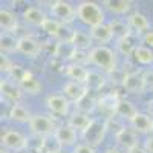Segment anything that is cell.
Listing matches in <instances>:
<instances>
[{"instance_id":"5bb4252c","label":"cell","mask_w":153,"mask_h":153,"mask_svg":"<svg viewBox=\"0 0 153 153\" xmlns=\"http://www.w3.org/2000/svg\"><path fill=\"white\" fill-rule=\"evenodd\" d=\"M127 23H129V26L132 29L133 34H147L150 29V22L149 19L143 14V12H132V14L129 16V19H127Z\"/></svg>"},{"instance_id":"4316f807","label":"cell","mask_w":153,"mask_h":153,"mask_svg":"<svg viewBox=\"0 0 153 153\" xmlns=\"http://www.w3.org/2000/svg\"><path fill=\"white\" fill-rule=\"evenodd\" d=\"M66 75L69 76V78L72 80V81H78V83H86V80H87V75H89V71L83 66V65H71V66H68V69H66Z\"/></svg>"},{"instance_id":"9a60e30c","label":"cell","mask_w":153,"mask_h":153,"mask_svg":"<svg viewBox=\"0 0 153 153\" xmlns=\"http://www.w3.org/2000/svg\"><path fill=\"white\" fill-rule=\"evenodd\" d=\"M91 37H92V40L100 43V46H106L107 43H110L115 35H113V31L110 28V25L109 23H103V25H100V26H95L91 29Z\"/></svg>"},{"instance_id":"484cf974","label":"cell","mask_w":153,"mask_h":153,"mask_svg":"<svg viewBox=\"0 0 153 153\" xmlns=\"http://www.w3.org/2000/svg\"><path fill=\"white\" fill-rule=\"evenodd\" d=\"M0 48H2V54H12L19 51V38H16L9 32H2L0 37Z\"/></svg>"},{"instance_id":"30bf717a","label":"cell","mask_w":153,"mask_h":153,"mask_svg":"<svg viewBox=\"0 0 153 153\" xmlns=\"http://www.w3.org/2000/svg\"><path fill=\"white\" fill-rule=\"evenodd\" d=\"M42 46L38 43L37 38L31 37V35H23L19 38V52L23 54L28 58H35L40 55Z\"/></svg>"},{"instance_id":"ac0fdd59","label":"cell","mask_w":153,"mask_h":153,"mask_svg":"<svg viewBox=\"0 0 153 153\" xmlns=\"http://www.w3.org/2000/svg\"><path fill=\"white\" fill-rule=\"evenodd\" d=\"M8 117H9L11 121L22 123V124H23V123H28V124H29V121H31V118H32V115H31V112H29L26 107H25L23 104L17 103V104H12V106H11Z\"/></svg>"},{"instance_id":"5b68a950","label":"cell","mask_w":153,"mask_h":153,"mask_svg":"<svg viewBox=\"0 0 153 153\" xmlns=\"http://www.w3.org/2000/svg\"><path fill=\"white\" fill-rule=\"evenodd\" d=\"M51 14H52V19L58 20L63 25H68L76 17V8H74L69 2L57 0V2L51 3Z\"/></svg>"},{"instance_id":"52a82bcc","label":"cell","mask_w":153,"mask_h":153,"mask_svg":"<svg viewBox=\"0 0 153 153\" xmlns=\"http://www.w3.org/2000/svg\"><path fill=\"white\" fill-rule=\"evenodd\" d=\"M69 106L71 101L60 94H51L46 98V107L49 109L51 113L57 115V117H65L69 113Z\"/></svg>"},{"instance_id":"7bdbcfd3","label":"cell","mask_w":153,"mask_h":153,"mask_svg":"<svg viewBox=\"0 0 153 153\" xmlns=\"http://www.w3.org/2000/svg\"><path fill=\"white\" fill-rule=\"evenodd\" d=\"M152 133H153V129H152Z\"/></svg>"},{"instance_id":"e0dca14e","label":"cell","mask_w":153,"mask_h":153,"mask_svg":"<svg viewBox=\"0 0 153 153\" xmlns=\"http://www.w3.org/2000/svg\"><path fill=\"white\" fill-rule=\"evenodd\" d=\"M46 19L48 17L45 16L43 9L38 6H28L23 11V20L28 25H31V26H40L42 28Z\"/></svg>"},{"instance_id":"1f68e13d","label":"cell","mask_w":153,"mask_h":153,"mask_svg":"<svg viewBox=\"0 0 153 153\" xmlns=\"http://www.w3.org/2000/svg\"><path fill=\"white\" fill-rule=\"evenodd\" d=\"M103 83H104V78L100 72H91L89 71V75H87V80H86V87L87 91H100L103 87Z\"/></svg>"},{"instance_id":"ba28073f","label":"cell","mask_w":153,"mask_h":153,"mask_svg":"<svg viewBox=\"0 0 153 153\" xmlns=\"http://www.w3.org/2000/svg\"><path fill=\"white\" fill-rule=\"evenodd\" d=\"M123 89L129 94H143L146 91L143 72H129L123 76Z\"/></svg>"},{"instance_id":"603a6c76","label":"cell","mask_w":153,"mask_h":153,"mask_svg":"<svg viewBox=\"0 0 153 153\" xmlns=\"http://www.w3.org/2000/svg\"><path fill=\"white\" fill-rule=\"evenodd\" d=\"M0 26H2L3 32H12L17 28V17L12 11L2 8L0 9Z\"/></svg>"},{"instance_id":"4dcf8cb0","label":"cell","mask_w":153,"mask_h":153,"mask_svg":"<svg viewBox=\"0 0 153 153\" xmlns=\"http://www.w3.org/2000/svg\"><path fill=\"white\" fill-rule=\"evenodd\" d=\"M110 25V28L113 31V35L115 37H118V40H121V38L127 37V35H130L132 34V29L129 26V23H126V22H121V20H113L109 23Z\"/></svg>"},{"instance_id":"6da1fadb","label":"cell","mask_w":153,"mask_h":153,"mask_svg":"<svg viewBox=\"0 0 153 153\" xmlns=\"http://www.w3.org/2000/svg\"><path fill=\"white\" fill-rule=\"evenodd\" d=\"M76 19L81 23L91 26L92 29L104 23V12L98 3L84 0V2H80L78 6H76Z\"/></svg>"},{"instance_id":"d590c367","label":"cell","mask_w":153,"mask_h":153,"mask_svg":"<svg viewBox=\"0 0 153 153\" xmlns=\"http://www.w3.org/2000/svg\"><path fill=\"white\" fill-rule=\"evenodd\" d=\"M143 75H144V84H146V89H153V69L143 72Z\"/></svg>"},{"instance_id":"9c48e42d","label":"cell","mask_w":153,"mask_h":153,"mask_svg":"<svg viewBox=\"0 0 153 153\" xmlns=\"http://www.w3.org/2000/svg\"><path fill=\"white\" fill-rule=\"evenodd\" d=\"M0 92H2V98L8 103H12V104H17L19 101L22 100L23 97V91L19 84H16L14 81H11L8 78L0 81Z\"/></svg>"},{"instance_id":"60d3db41","label":"cell","mask_w":153,"mask_h":153,"mask_svg":"<svg viewBox=\"0 0 153 153\" xmlns=\"http://www.w3.org/2000/svg\"><path fill=\"white\" fill-rule=\"evenodd\" d=\"M106 153H121L118 149H107V152Z\"/></svg>"},{"instance_id":"44dd1931","label":"cell","mask_w":153,"mask_h":153,"mask_svg":"<svg viewBox=\"0 0 153 153\" xmlns=\"http://www.w3.org/2000/svg\"><path fill=\"white\" fill-rule=\"evenodd\" d=\"M75 52L76 49L72 43L69 42H58L54 48V57L55 58H60V60H74L75 57Z\"/></svg>"},{"instance_id":"74e56055","label":"cell","mask_w":153,"mask_h":153,"mask_svg":"<svg viewBox=\"0 0 153 153\" xmlns=\"http://www.w3.org/2000/svg\"><path fill=\"white\" fill-rule=\"evenodd\" d=\"M144 147L149 153H153V136H149L144 141Z\"/></svg>"},{"instance_id":"7c38bea8","label":"cell","mask_w":153,"mask_h":153,"mask_svg":"<svg viewBox=\"0 0 153 153\" xmlns=\"http://www.w3.org/2000/svg\"><path fill=\"white\" fill-rule=\"evenodd\" d=\"M54 138L57 139L60 147L74 146L76 143V130L74 129V127H71L69 124H63V126H58L55 129Z\"/></svg>"},{"instance_id":"d4e9b609","label":"cell","mask_w":153,"mask_h":153,"mask_svg":"<svg viewBox=\"0 0 153 153\" xmlns=\"http://www.w3.org/2000/svg\"><path fill=\"white\" fill-rule=\"evenodd\" d=\"M103 5L117 16L126 14L132 8V2H129V0H106V2H103Z\"/></svg>"},{"instance_id":"d6a6232c","label":"cell","mask_w":153,"mask_h":153,"mask_svg":"<svg viewBox=\"0 0 153 153\" xmlns=\"http://www.w3.org/2000/svg\"><path fill=\"white\" fill-rule=\"evenodd\" d=\"M61 25H63V23H60L58 20H55V19H49V17H48V19L45 20V23H43L42 29H43L48 35L57 38V35H58V32H60V29H61Z\"/></svg>"},{"instance_id":"b9f144b4","label":"cell","mask_w":153,"mask_h":153,"mask_svg":"<svg viewBox=\"0 0 153 153\" xmlns=\"http://www.w3.org/2000/svg\"><path fill=\"white\" fill-rule=\"evenodd\" d=\"M49 153H63L61 150H55V152H49Z\"/></svg>"},{"instance_id":"4fadbf2b","label":"cell","mask_w":153,"mask_h":153,"mask_svg":"<svg viewBox=\"0 0 153 153\" xmlns=\"http://www.w3.org/2000/svg\"><path fill=\"white\" fill-rule=\"evenodd\" d=\"M19 86L22 87L23 92H26L29 95H37V94L42 92V83H40V80H38L37 76L31 71H28V69L25 71L23 76L20 78Z\"/></svg>"},{"instance_id":"cb8c5ba5","label":"cell","mask_w":153,"mask_h":153,"mask_svg":"<svg viewBox=\"0 0 153 153\" xmlns=\"http://www.w3.org/2000/svg\"><path fill=\"white\" fill-rule=\"evenodd\" d=\"M92 37L91 34H87L84 31H78V29H75V34H74V38H72V45L75 46L76 51H86L89 49L91 51L92 49Z\"/></svg>"},{"instance_id":"8fae6325","label":"cell","mask_w":153,"mask_h":153,"mask_svg":"<svg viewBox=\"0 0 153 153\" xmlns=\"http://www.w3.org/2000/svg\"><path fill=\"white\" fill-rule=\"evenodd\" d=\"M87 92H89L87 87L83 83H78V81H68L65 86H63V95L75 104H78L80 101L87 95Z\"/></svg>"},{"instance_id":"ffe728a7","label":"cell","mask_w":153,"mask_h":153,"mask_svg":"<svg viewBox=\"0 0 153 153\" xmlns=\"http://www.w3.org/2000/svg\"><path fill=\"white\" fill-rule=\"evenodd\" d=\"M120 101L121 100L118 98V95L104 94L98 100V107H100V110H103L106 113H117V107L120 104Z\"/></svg>"},{"instance_id":"3957f363","label":"cell","mask_w":153,"mask_h":153,"mask_svg":"<svg viewBox=\"0 0 153 153\" xmlns=\"http://www.w3.org/2000/svg\"><path fill=\"white\" fill-rule=\"evenodd\" d=\"M107 132V120L104 118H92L91 124L86 127V130H83V139L86 144L89 146H98L103 143L104 135Z\"/></svg>"},{"instance_id":"7a4b0ae2","label":"cell","mask_w":153,"mask_h":153,"mask_svg":"<svg viewBox=\"0 0 153 153\" xmlns=\"http://www.w3.org/2000/svg\"><path fill=\"white\" fill-rule=\"evenodd\" d=\"M89 61L104 72H112L117 66V54L109 46H94L87 52Z\"/></svg>"},{"instance_id":"ab89813d","label":"cell","mask_w":153,"mask_h":153,"mask_svg":"<svg viewBox=\"0 0 153 153\" xmlns=\"http://www.w3.org/2000/svg\"><path fill=\"white\" fill-rule=\"evenodd\" d=\"M147 113L153 118V100H150L149 103H147Z\"/></svg>"},{"instance_id":"f35d334b","label":"cell","mask_w":153,"mask_h":153,"mask_svg":"<svg viewBox=\"0 0 153 153\" xmlns=\"http://www.w3.org/2000/svg\"><path fill=\"white\" fill-rule=\"evenodd\" d=\"M127 153H149L147 150H146V147H141V146H135L133 149H130Z\"/></svg>"},{"instance_id":"8992f818","label":"cell","mask_w":153,"mask_h":153,"mask_svg":"<svg viewBox=\"0 0 153 153\" xmlns=\"http://www.w3.org/2000/svg\"><path fill=\"white\" fill-rule=\"evenodd\" d=\"M2 146L11 152H22L28 146V138L19 130H6L2 133Z\"/></svg>"},{"instance_id":"83f0119b","label":"cell","mask_w":153,"mask_h":153,"mask_svg":"<svg viewBox=\"0 0 153 153\" xmlns=\"http://www.w3.org/2000/svg\"><path fill=\"white\" fill-rule=\"evenodd\" d=\"M138 113V109L135 107L133 103H130V101H127V100H121L120 101V104L117 107V115H120L121 118L127 120V121H132L135 118V115Z\"/></svg>"},{"instance_id":"836d02e7","label":"cell","mask_w":153,"mask_h":153,"mask_svg":"<svg viewBox=\"0 0 153 153\" xmlns=\"http://www.w3.org/2000/svg\"><path fill=\"white\" fill-rule=\"evenodd\" d=\"M74 153H97L94 146H89V144H78L74 149Z\"/></svg>"},{"instance_id":"d6986e66","label":"cell","mask_w":153,"mask_h":153,"mask_svg":"<svg viewBox=\"0 0 153 153\" xmlns=\"http://www.w3.org/2000/svg\"><path fill=\"white\" fill-rule=\"evenodd\" d=\"M117 143L120 147L126 149L129 152L130 149H133L135 146H138V141H136V135H135V130H129V129H121L118 133H117Z\"/></svg>"},{"instance_id":"277c9868","label":"cell","mask_w":153,"mask_h":153,"mask_svg":"<svg viewBox=\"0 0 153 153\" xmlns=\"http://www.w3.org/2000/svg\"><path fill=\"white\" fill-rule=\"evenodd\" d=\"M29 129L37 136H49V135H54L57 127L49 117L37 113V115H32V118L29 121Z\"/></svg>"},{"instance_id":"8d00e7d4","label":"cell","mask_w":153,"mask_h":153,"mask_svg":"<svg viewBox=\"0 0 153 153\" xmlns=\"http://www.w3.org/2000/svg\"><path fill=\"white\" fill-rule=\"evenodd\" d=\"M144 43H146V46H149V48L153 49V29L149 31V32L144 35Z\"/></svg>"},{"instance_id":"2e32d148","label":"cell","mask_w":153,"mask_h":153,"mask_svg":"<svg viewBox=\"0 0 153 153\" xmlns=\"http://www.w3.org/2000/svg\"><path fill=\"white\" fill-rule=\"evenodd\" d=\"M132 129L138 133H150L153 129V118L149 113H141L138 112L135 115V118L130 121Z\"/></svg>"},{"instance_id":"f1b7e54d","label":"cell","mask_w":153,"mask_h":153,"mask_svg":"<svg viewBox=\"0 0 153 153\" xmlns=\"http://www.w3.org/2000/svg\"><path fill=\"white\" fill-rule=\"evenodd\" d=\"M91 120L92 118H89V115H86V113H81V112H75L72 117L69 118V126L71 127H74L75 130H86V127L91 124Z\"/></svg>"},{"instance_id":"7402d4cb","label":"cell","mask_w":153,"mask_h":153,"mask_svg":"<svg viewBox=\"0 0 153 153\" xmlns=\"http://www.w3.org/2000/svg\"><path fill=\"white\" fill-rule=\"evenodd\" d=\"M133 58L138 65H141V66L153 65V49L146 46V45H139L133 52Z\"/></svg>"},{"instance_id":"f546056e","label":"cell","mask_w":153,"mask_h":153,"mask_svg":"<svg viewBox=\"0 0 153 153\" xmlns=\"http://www.w3.org/2000/svg\"><path fill=\"white\" fill-rule=\"evenodd\" d=\"M138 46H139V45H136L135 40H133V32H132L130 35L121 38V40H118V51H120L123 55H133L135 49H136Z\"/></svg>"},{"instance_id":"e575fe53","label":"cell","mask_w":153,"mask_h":153,"mask_svg":"<svg viewBox=\"0 0 153 153\" xmlns=\"http://www.w3.org/2000/svg\"><path fill=\"white\" fill-rule=\"evenodd\" d=\"M12 69H14V65L11 63V60L8 58V55H6V54H2V71L11 74Z\"/></svg>"}]
</instances>
